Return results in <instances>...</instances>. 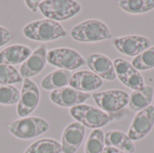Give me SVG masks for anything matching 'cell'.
Segmentation results:
<instances>
[{
  "label": "cell",
  "instance_id": "cell-1",
  "mask_svg": "<svg viewBox=\"0 0 154 153\" xmlns=\"http://www.w3.org/2000/svg\"><path fill=\"white\" fill-rule=\"evenodd\" d=\"M70 36L79 42H97L112 38L108 26L97 19H88L76 24L70 30Z\"/></svg>",
  "mask_w": 154,
  "mask_h": 153
},
{
  "label": "cell",
  "instance_id": "cell-2",
  "mask_svg": "<svg viewBox=\"0 0 154 153\" xmlns=\"http://www.w3.org/2000/svg\"><path fill=\"white\" fill-rule=\"evenodd\" d=\"M23 34L32 41H51L67 35L62 25L50 19L37 20L27 23L23 29Z\"/></svg>",
  "mask_w": 154,
  "mask_h": 153
},
{
  "label": "cell",
  "instance_id": "cell-3",
  "mask_svg": "<svg viewBox=\"0 0 154 153\" xmlns=\"http://www.w3.org/2000/svg\"><path fill=\"white\" fill-rule=\"evenodd\" d=\"M69 114L79 124L94 130L100 129L116 119V115L106 114L97 107L84 104L71 107Z\"/></svg>",
  "mask_w": 154,
  "mask_h": 153
},
{
  "label": "cell",
  "instance_id": "cell-4",
  "mask_svg": "<svg viewBox=\"0 0 154 153\" xmlns=\"http://www.w3.org/2000/svg\"><path fill=\"white\" fill-rule=\"evenodd\" d=\"M7 129L13 136L21 140H29L46 133L50 129V124L43 118L27 116L11 122Z\"/></svg>",
  "mask_w": 154,
  "mask_h": 153
},
{
  "label": "cell",
  "instance_id": "cell-5",
  "mask_svg": "<svg viewBox=\"0 0 154 153\" xmlns=\"http://www.w3.org/2000/svg\"><path fill=\"white\" fill-rule=\"evenodd\" d=\"M39 10L46 18L59 23L78 14L81 5L71 0H45L41 1Z\"/></svg>",
  "mask_w": 154,
  "mask_h": 153
},
{
  "label": "cell",
  "instance_id": "cell-6",
  "mask_svg": "<svg viewBox=\"0 0 154 153\" xmlns=\"http://www.w3.org/2000/svg\"><path fill=\"white\" fill-rule=\"evenodd\" d=\"M93 98L99 109L109 115H116L123 110L129 102V95L120 89H110L93 94Z\"/></svg>",
  "mask_w": 154,
  "mask_h": 153
},
{
  "label": "cell",
  "instance_id": "cell-7",
  "mask_svg": "<svg viewBox=\"0 0 154 153\" xmlns=\"http://www.w3.org/2000/svg\"><path fill=\"white\" fill-rule=\"evenodd\" d=\"M47 62L64 70L77 69L86 64L84 58L70 48H57L47 52Z\"/></svg>",
  "mask_w": 154,
  "mask_h": 153
},
{
  "label": "cell",
  "instance_id": "cell-8",
  "mask_svg": "<svg viewBox=\"0 0 154 153\" xmlns=\"http://www.w3.org/2000/svg\"><path fill=\"white\" fill-rule=\"evenodd\" d=\"M40 103V91L36 84L30 78H24L20 99L17 103L16 113L21 118L29 116Z\"/></svg>",
  "mask_w": 154,
  "mask_h": 153
},
{
  "label": "cell",
  "instance_id": "cell-9",
  "mask_svg": "<svg viewBox=\"0 0 154 153\" xmlns=\"http://www.w3.org/2000/svg\"><path fill=\"white\" fill-rule=\"evenodd\" d=\"M113 64L116 78H118L125 86L133 89V91L145 86L141 72L134 69L132 63L123 58H116L113 61Z\"/></svg>",
  "mask_w": 154,
  "mask_h": 153
},
{
  "label": "cell",
  "instance_id": "cell-10",
  "mask_svg": "<svg viewBox=\"0 0 154 153\" xmlns=\"http://www.w3.org/2000/svg\"><path fill=\"white\" fill-rule=\"evenodd\" d=\"M153 126L154 106H150L136 114L131 123L127 135L133 142L140 141L151 133Z\"/></svg>",
  "mask_w": 154,
  "mask_h": 153
},
{
  "label": "cell",
  "instance_id": "cell-11",
  "mask_svg": "<svg viewBox=\"0 0 154 153\" xmlns=\"http://www.w3.org/2000/svg\"><path fill=\"white\" fill-rule=\"evenodd\" d=\"M113 44L120 53L134 58L152 47L151 40L142 35L117 37L113 40Z\"/></svg>",
  "mask_w": 154,
  "mask_h": 153
},
{
  "label": "cell",
  "instance_id": "cell-12",
  "mask_svg": "<svg viewBox=\"0 0 154 153\" xmlns=\"http://www.w3.org/2000/svg\"><path fill=\"white\" fill-rule=\"evenodd\" d=\"M85 126L79 122L69 124L61 136V152L75 153L81 146L85 138Z\"/></svg>",
  "mask_w": 154,
  "mask_h": 153
},
{
  "label": "cell",
  "instance_id": "cell-13",
  "mask_svg": "<svg viewBox=\"0 0 154 153\" xmlns=\"http://www.w3.org/2000/svg\"><path fill=\"white\" fill-rule=\"evenodd\" d=\"M90 97L89 93L78 91L72 87H62L51 92L50 99L57 106L61 107H74L82 105Z\"/></svg>",
  "mask_w": 154,
  "mask_h": 153
},
{
  "label": "cell",
  "instance_id": "cell-14",
  "mask_svg": "<svg viewBox=\"0 0 154 153\" xmlns=\"http://www.w3.org/2000/svg\"><path fill=\"white\" fill-rule=\"evenodd\" d=\"M86 64L100 78L113 81L116 78L113 61L104 54L92 53L87 57Z\"/></svg>",
  "mask_w": 154,
  "mask_h": 153
},
{
  "label": "cell",
  "instance_id": "cell-15",
  "mask_svg": "<svg viewBox=\"0 0 154 153\" xmlns=\"http://www.w3.org/2000/svg\"><path fill=\"white\" fill-rule=\"evenodd\" d=\"M47 63L46 47L40 46L35 50L30 57L22 64L20 68V76L22 78H30L40 74L45 68Z\"/></svg>",
  "mask_w": 154,
  "mask_h": 153
},
{
  "label": "cell",
  "instance_id": "cell-16",
  "mask_svg": "<svg viewBox=\"0 0 154 153\" xmlns=\"http://www.w3.org/2000/svg\"><path fill=\"white\" fill-rule=\"evenodd\" d=\"M69 85L78 91L88 93L100 88L103 86V79L92 71L82 70L72 74Z\"/></svg>",
  "mask_w": 154,
  "mask_h": 153
},
{
  "label": "cell",
  "instance_id": "cell-17",
  "mask_svg": "<svg viewBox=\"0 0 154 153\" xmlns=\"http://www.w3.org/2000/svg\"><path fill=\"white\" fill-rule=\"evenodd\" d=\"M32 54V50L28 46L22 44L10 45L0 51V64L16 65L24 62Z\"/></svg>",
  "mask_w": 154,
  "mask_h": 153
},
{
  "label": "cell",
  "instance_id": "cell-18",
  "mask_svg": "<svg viewBox=\"0 0 154 153\" xmlns=\"http://www.w3.org/2000/svg\"><path fill=\"white\" fill-rule=\"evenodd\" d=\"M154 89L152 86H144L143 87L134 90L129 95L128 106L133 112H140L151 106L153 98Z\"/></svg>",
  "mask_w": 154,
  "mask_h": 153
},
{
  "label": "cell",
  "instance_id": "cell-19",
  "mask_svg": "<svg viewBox=\"0 0 154 153\" xmlns=\"http://www.w3.org/2000/svg\"><path fill=\"white\" fill-rule=\"evenodd\" d=\"M106 147H112L127 153H134L135 146L134 142L126 133L121 131H108L105 133Z\"/></svg>",
  "mask_w": 154,
  "mask_h": 153
},
{
  "label": "cell",
  "instance_id": "cell-20",
  "mask_svg": "<svg viewBox=\"0 0 154 153\" xmlns=\"http://www.w3.org/2000/svg\"><path fill=\"white\" fill-rule=\"evenodd\" d=\"M72 74L64 69H56L46 75L41 81V87L45 90H56L65 87L69 84Z\"/></svg>",
  "mask_w": 154,
  "mask_h": 153
},
{
  "label": "cell",
  "instance_id": "cell-21",
  "mask_svg": "<svg viewBox=\"0 0 154 153\" xmlns=\"http://www.w3.org/2000/svg\"><path fill=\"white\" fill-rule=\"evenodd\" d=\"M118 5L128 14H140L154 9V0H122Z\"/></svg>",
  "mask_w": 154,
  "mask_h": 153
},
{
  "label": "cell",
  "instance_id": "cell-22",
  "mask_svg": "<svg viewBox=\"0 0 154 153\" xmlns=\"http://www.w3.org/2000/svg\"><path fill=\"white\" fill-rule=\"evenodd\" d=\"M61 145L53 139H41L32 143L24 153H60Z\"/></svg>",
  "mask_w": 154,
  "mask_h": 153
},
{
  "label": "cell",
  "instance_id": "cell-23",
  "mask_svg": "<svg viewBox=\"0 0 154 153\" xmlns=\"http://www.w3.org/2000/svg\"><path fill=\"white\" fill-rule=\"evenodd\" d=\"M105 149V133L101 129L93 130L85 145V153H103Z\"/></svg>",
  "mask_w": 154,
  "mask_h": 153
},
{
  "label": "cell",
  "instance_id": "cell-24",
  "mask_svg": "<svg viewBox=\"0 0 154 153\" xmlns=\"http://www.w3.org/2000/svg\"><path fill=\"white\" fill-rule=\"evenodd\" d=\"M132 65L138 71L154 69V46L150 47L132 60Z\"/></svg>",
  "mask_w": 154,
  "mask_h": 153
},
{
  "label": "cell",
  "instance_id": "cell-25",
  "mask_svg": "<svg viewBox=\"0 0 154 153\" xmlns=\"http://www.w3.org/2000/svg\"><path fill=\"white\" fill-rule=\"evenodd\" d=\"M22 77L15 68L9 65L0 64V86L22 82Z\"/></svg>",
  "mask_w": 154,
  "mask_h": 153
},
{
  "label": "cell",
  "instance_id": "cell-26",
  "mask_svg": "<svg viewBox=\"0 0 154 153\" xmlns=\"http://www.w3.org/2000/svg\"><path fill=\"white\" fill-rule=\"evenodd\" d=\"M20 91L13 85L0 86V105L10 106L18 103Z\"/></svg>",
  "mask_w": 154,
  "mask_h": 153
},
{
  "label": "cell",
  "instance_id": "cell-27",
  "mask_svg": "<svg viewBox=\"0 0 154 153\" xmlns=\"http://www.w3.org/2000/svg\"><path fill=\"white\" fill-rule=\"evenodd\" d=\"M13 38L12 32L6 28L0 26V47L8 43Z\"/></svg>",
  "mask_w": 154,
  "mask_h": 153
},
{
  "label": "cell",
  "instance_id": "cell-28",
  "mask_svg": "<svg viewBox=\"0 0 154 153\" xmlns=\"http://www.w3.org/2000/svg\"><path fill=\"white\" fill-rule=\"evenodd\" d=\"M24 3H25L26 6L32 13H35L39 9V5H40L41 1H39V0H26V1H24Z\"/></svg>",
  "mask_w": 154,
  "mask_h": 153
},
{
  "label": "cell",
  "instance_id": "cell-29",
  "mask_svg": "<svg viewBox=\"0 0 154 153\" xmlns=\"http://www.w3.org/2000/svg\"><path fill=\"white\" fill-rule=\"evenodd\" d=\"M103 153H127L123 151H120L118 149L116 148H112V147H105Z\"/></svg>",
  "mask_w": 154,
  "mask_h": 153
}]
</instances>
